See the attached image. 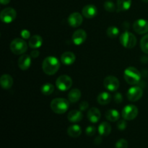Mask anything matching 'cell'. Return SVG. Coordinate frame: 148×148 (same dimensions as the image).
Wrapping results in <instances>:
<instances>
[{
  "instance_id": "6da1fadb",
  "label": "cell",
  "mask_w": 148,
  "mask_h": 148,
  "mask_svg": "<svg viewBox=\"0 0 148 148\" xmlns=\"http://www.w3.org/2000/svg\"><path fill=\"white\" fill-rule=\"evenodd\" d=\"M60 67V62L55 56H49L45 58L42 63V69L48 75H55Z\"/></svg>"
},
{
  "instance_id": "7a4b0ae2",
  "label": "cell",
  "mask_w": 148,
  "mask_h": 148,
  "mask_svg": "<svg viewBox=\"0 0 148 148\" xmlns=\"http://www.w3.org/2000/svg\"><path fill=\"white\" fill-rule=\"evenodd\" d=\"M124 77L126 82L131 85H137L141 79V74L134 66H129L124 72Z\"/></svg>"
},
{
  "instance_id": "3957f363",
  "label": "cell",
  "mask_w": 148,
  "mask_h": 148,
  "mask_svg": "<svg viewBox=\"0 0 148 148\" xmlns=\"http://www.w3.org/2000/svg\"><path fill=\"white\" fill-rule=\"evenodd\" d=\"M50 106L55 114H62L67 111L69 106V103L65 98H58L52 100Z\"/></svg>"
},
{
  "instance_id": "277c9868",
  "label": "cell",
  "mask_w": 148,
  "mask_h": 148,
  "mask_svg": "<svg viewBox=\"0 0 148 148\" xmlns=\"http://www.w3.org/2000/svg\"><path fill=\"white\" fill-rule=\"evenodd\" d=\"M10 50L16 55H21L27 50V44L23 39L15 38L10 43Z\"/></svg>"
},
{
  "instance_id": "5b68a950",
  "label": "cell",
  "mask_w": 148,
  "mask_h": 148,
  "mask_svg": "<svg viewBox=\"0 0 148 148\" xmlns=\"http://www.w3.org/2000/svg\"><path fill=\"white\" fill-rule=\"evenodd\" d=\"M119 40L121 44L127 49H132L137 44V38L135 36L127 30L120 35Z\"/></svg>"
},
{
  "instance_id": "8992f818",
  "label": "cell",
  "mask_w": 148,
  "mask_h": 148,
  "mask_svg": "<svg viewBox=\"0 0 148 148\" xmlns=\"http://www.w3.org/2000/svg\"><path fill=\"white\" fill-rule=\"evenodd\" d=\"M138 108L136 106L130 104L127 105L123 108L121 111V116L124 119L127 120V121H131V120L134 119L138 115Z\"/></svg>"
},
{
  "instance_id": "52a82bcc",
  "label": "cell",
  "mask_w": 148,
  "mask_h": 148,
  "mask_svg": "<svg viewBox=\"0 0 148 148\" xmlns=\"http://www.w3.org/2000/svg\"><path fill=\"white\" fill-rule=\"evenodd\" d=\"M72 79L66 75H61L56 81V86L60 91H66L72 87Z\"/></svg>"
},
{
  "instance_id": "ba28073f",
  "label": "cell",
  "mask_w": 148,
  "mask_h": 148,
  "mask_svg": "<svg viewBox=\"0 0 148 148\" xmlns=\"http://www.w3.org/2000/svg\"><path fill=\"white\" fill-rule=\"evenodd\" d=\"M17 17V12L12 7H7L4 9L0 13V19L4 23H11L15 20Z\"/></svg>"
},
{
  "instance_id": "9c48e42d",
  "label": "cell",
  "mask_w": 148,
  "mask_h": 148,
  "mask_svg": "<svg viewBox=\"0 0 148 148\" xmlns=\"http://www.w3.org/2000/svg\"><path fill=\"white\" fill-rule=\"evenodd\" d=\"M103 85L106 89L111 92L116 91L119 88V81L114 76H108L104 79Z\"/></svg>"
},
{
  "instance_id": "30bf717a",
  "label": "cell",
  "mask_w": 148,
  "mask_h": 148,
  "mask_svg": "<svg viewBox=\"0 0 148 148\" xmlns=\"http://www.w3.org/2000/svg\"><path fill=\"white\" fill-rule=\"evenodd\" d=\"M143 95V90L140 87L134 86L130 88L127 93V98L131 102H136L142 98Z\"/></svg>"
},
{
  "instance_id": "8fae6325",
  "label": "cell",
  "mask_w": 148,
  "mask_h": 148,
  "mask_svg": "<svg viewBox=\"0 0 148 148\" xmlns=\"http://www.w3.org/2000/svg\"><path fill=\"white\" fill-rule=\"evenodd\" d=\"M133 29L138 34H145L148 32V22L144 19L137 20L133 24Z\"/></svg>"
},
{
  "instance_id": "7c38bea8",
  "label": "cell",
  "mask_w": 148,
  "mask_h": 148,
  "mask_svg": "<svg viewBox=\"0 0 148 148\" xmlns=\"http://www.w3.org/2000/svg\"><path fill=\"white\" fill-rule=\"evenodd\" d=\"M72 41L77 46H80L87 39V33L82 29H78L74 32L72 35Z\"/></svg>"
},
{
  "instance_id": "4fadbf2b",
  "label": "cell",
  "mask_w": 148,
  "mask_h": 148,
  "mask_svg": "<svg viewBox=\"0 0 148 148\" xmlns=\"http://www.w3.org/2000/svg\"><path fill=\"white\" fill-rule=\"evenodd\" d=\"M68 23L72 27H78L82 25L83 18L80 13L73 12L68 17Z\"/></svg>"
},
{
  "instance_id": "5bb4252c",
  "label": "cell",
  "mask_w": 148,
  "mask_h": 148,
  "mask_svg": "<svg viewBox=\"0 0 148 148\" xmlns=\"http://www.w3.org/2000/svg\"><path fill=\"white\" fill-rule=\"evenodd\" d=\"M82 15L88 19H91L95 17L98 14L97 7L93 4H88L85 6L82 10Z\"/></svg>"
},
{
  "instance_id": "9a60e30c",
  "label": "cell",
  "mask_w": 148,
  "mask_h": 148,
  "mask_svg": "<svg viewBox=\"0 0 148 148\" xmlns=\"http://www.w3.org/2000/svg\"><path fill=\"white\" fill-rule=\"evenodd\" d=\"M17 64L21 70H27L31 64V56L27 54H23L19 58Z\"/></svg>"
},
{
  "instance_id": "2e32d148",
  "label": "cell",
  "mask_w": 148,
  "mask_h": 148,
  "mask_svg": "<svg viewBox=\"0 0 148 148\" xmlns=\"http://www.w3.org/2000/svg\"><path fill=\"white\" fill-rule=\"evenodd\" d=\"M88 120L90 121L91 123H97L100 120L101 117V111L99 109H98L95 107H92V108H90L88 111V114H87Z\"/></svg>"
},
{
  "instance_id": "e0dca14e",
  "label": "cell",
  "mask_w": 148,
  "mask_h": 148,
  "mask_svg": "<svg viewBox=\"0 0 148 148\" xmlns=\"http://www.w3.org/2000/svg\"><path fill=\"white\" fill-rule=\"evenodd\" d=\"M76 56L72 52L66 51L62 53L61 56V62L65 65H71L75 62Z\"/></svg>"
},
{
  "instance_id": "ac0fdd59",
  "label": "cell",
  "mask_w": 148,
  "mask_h": 148,
  "mask_svg": "<svg viewBox=\"0 0 148 148\" xmlns=\"http://www.w3.org/2000/svg\"><path fill=\"white\" fill-rule=\"evenodd\" d=\"M0 83L3 89L8 90L12 88L13 85V79L12 76L7 74H4L1 77L0 79Z\"/></svg>"
},
{
  "instance_id": "d6986e66",
  "label": "cell",
  "mask_w": 148,
  "mask_h": 148,
  "mask_svg": "<svg viewBox=\"0 0 148 148\" xmlns=\"http://www.w3.org/2000/svg\"><path fill=\"white\" fill-rule=\"evenodd\" d=\"M82 118H83V115H82L81 111H77V110H72V111H69L67 116L68 120L72 123L79 122V121H82Z\"/></svg>"
},
{
  "instance_id": "ffe728a7",
  "label": "cell",
  "mask_w": 148,
  "mask_h": 148,
  "mask_svg": "<svg viewBox=\"0 0 148 148\" xmlns=\"http://www.w3.org/2000/svg\"><path fill=\"white\" fill-rule=\"evenodd\" d=\"M43 43V39L38 35H34L29 38L28 46L32 49H38L42 46Z\"/></svg>"
},
{
  "instance_id": "44dd1931",
  "label": "cell",
  "mask_w": 148,
  "mask_h": 148,
  "mask_svg": "<svg viewBox=\"0 0 148 148\" xmlns=\"http://www.w3.org/2000/svg\"><path fill=\"white\" fill-rule=\"evenodd\" d=\"M98 132H99L100 135L101 136H108L111 132V126L108 122H103L101 123L98 126Z\"/></svg>"
},
{
  "instance_id": "7402d4cb",
  "label": "cell",
  "mask_w": 148,
  "mask_h": 148,
  "mask_svg": "<svg viewBox=\"0 0 148 148\" xmlns=\"http://www.w3.org/2000/svg\"><path fill=\"white\" fill-rule=\"evenodd\" d=\"M81 133H82V129L77 124L71 125L67 129L68 135L70 136L71 137H73V138H77V137H79Z\"/></svg>"
},
{
  "instance_id": "603a6c76",
  "label": "cell",
  "mask_w": 148,
  "mask_h": 148,
  "mask_svg": "<svg viewBox=\"0 0 148 148\" xmlns=\"http://www.w3.org/2000/svg\"><path fill=\"white\" fill-rule=\"evenodd\" d=\"M106 118L107 120L111 121V122H115L119 120L120 114L118 111L115 109H109L106 112Z\"/></svg>"
},
{
  "instance_id": "cb8c5ba5",
  "label": "cell",
  "mask_w": 148,
  "mask_h": 148,
  "mask_svg": "<svg viewBox=\"0 0 148 148\" xmlns=\"http://www.w3.org/2000/svg\"><path fill=\"white\" fill-rule=\"evenodd\" d=\"M111 101V95L108 92H103L98 95L97 101L100 105H107Z\"/></svg>"
},
{
  "instance_id": "d4e9b609",
  "label": "cell",
  "mask_w": 148,
  "mask_h": 148,
  "mask_svg": "<svg viewBox=\"0 0 148 148\" xmlns=\"http://www.w3.org/2000/svg\"><path fill=\"white\" fill-rule=\"evenodd\" d=\"M132 5V0H117V11L124 12L130 10Z\"/></svg>"
},
{
  "instance_id": "484cf974",
  "label": "cell",
  "mask_w": 148,
  "mask_h": 148,
  "mask_svg": "<svg viewBox=\"0 0 148 148\" xmlns=\"http://www.w3.org/2000/svg\"><path fill=\"white\" fill-rule=\"evenodd\" d=\"M81 92L79 89H72V90L69 91V94H68V98L69 101L71 103H76L79 100L81 97Z\"/></svg>"
},
{
  "instance_id": "4316f807",
  "label": "cell",
  "mask_w": 148,
  "mask_h": 148,
  "mask_svg": "<svg viewBox=\"0 0 148 148\" xmlns=\"http://www.w3.org/2000/svg\"><path fill=\"white\" fill-rule=\"evenodd\" d=\"M54 90V86L51 83H45L40 88V91L45 95H49L53 93Z\"/></svg>"
},
{
  "instance_id": "83f0119b",
  "label": "cell",
  "mask_w": 148,
  "mask_h": 148,
  "mask_svg": "<svg viewBox=\"0 0 148 148\" xmlns=\"http://www.w3.org/2000/svg\"><path fill=\"white\" fill-rule=\"evenodd\" d=\"M107 36L111 38H115L119 35V29L116 26H111L108 27L106 30Z\"/></svg>"
},
{
  "instance_id": "f1b7e54d",
  "label": "cell",
  "mask_w": 148,
  "mask_h": 148,
  "mask_svg": "<svg viewBox=\"0 0 148 148\" xmlns=\"http://www.w3.org/2000/svg\"><path fill=\"white\" fill-rule=\"evenodd\" d=\"M140 47L144 53L148 54V33L145 35L140 41Z\"/></svg>"
},
{
  "instance_id": "f546056e",
  "label": "cell",
  "mask_w": 148,
  "mask_h": 148,
  "mask_svg": "<svg viewBox=\"0 0 148 148\" xmlns=\"http://www.w3.org/2000/svg\"><path fill=\"white\" fill-rule=\"evenodd\" d=\"M103 7L107 12H114L116 9H117V7H116L115 4L111 1H105L103 4Z\"/></svg>"
},
{
  "instance_id": "4dcf8cb0",
  "label": "cell",
  "mask_w": 148,
  "mask_h": 148,
  "mask_svg": "<svg viewBox=\"0 0 148 148\" xmlns=\"http://www.w3.org/2000/svg\"><path fill=\"white\" fill-rule=\"evenodd\" d=\"M128 147V142L125 139H120L116 143L115 148H127Z\"/></svg>"
},
{
  "instance_id": "1f68e13d",
  "label": "cell",
  "mask_w": 148,
  "mask_h": 148,
  "mask_svg": "<svg viewBox=\"0 0 148 148\" xmlns=\"http://www.w3.org/2000/svg\"><path fill=\"white\" fill-rule=\"evenodd\" d=\"M95 132H96V129H95V127H94V126L90 125L85 129V133H86L87 135L89 136V137L93 136L94 134H95Z\"/></svg>"
},
{
  "instance_id": "d6a6232c",
  "label": "cell",
  "mask_w": 148,
  "mask_h": 148,
  "mask_svg": "<svg viewBox=\"0 0 148 148\" xmlns=\"http://www.w3.org/2000/svg\"><path fill=\"white\" fill-rule=\"evenodd\" d=\"M127 120L124 119H123L122 120H119V121H118V123H117V127H118V129L119 130H121V131H123V130H125L126 128H127Z\"/></svg>"
},
{
  "instance_id": "836d02e7",
  "label": "cell",
  "mask_w": 148,
  "mask_h": 148,
  "mask_svg": "<svg viewBox=\"0 0 148 148\" xmlns=\"http://www.w3.org/2000/svg\"><path fill=\"white\" fill-rule=\"evenodd\" d=\"M79 108L81 111H85L89 108V104H88V103L87 101H82V102H81L79 103Z\"/></svg>"
},
{
  "instance_id": "e575fe53",
  "label": "cell",
  "mask_w": 148,
  "mask_h": 148,
  "mask_svg": "<svg viewBox=\"0 0 148 148\" xmlns=\"http://www.w3.org/2000/svg\"><path fill=\"white\" fill-rule=\"evenodd\" d=\"M114 100L116 103H121L123 101L122 95L119 92H116L114 96Z\"/></svg>"
},
{
  "instance_id": "d590c367",
  "label": "cell",
  "mask_w": 148,
  "mask_h": 148,
  "mask_svg": "<svg viewBox=\"0 0 148 148\" xmlns=\"http://www.w3.org/2000/svg\"><path fill=\"white\" fill-rule=\"evenodd\" d=\"M21 36L23 39H28L30 38V31L27 30H23L21 31Z\"/></svg>"
},
{
  "instance_id": "8d00e7d4",
  "label": "cell",
  "mask_w": 148,
  "mask_h": 148,
  "mask_svg": "<svg viewBox=\"0 0 148 148\" xmlns=\"http://www.w3.org/2000/svg\"><path fill=\"white\" fill-rule=\"evenodd\" d=\"M39 54H40V52L38 50H36V49L30 52V56L33 58H38L39 56Z\"/></svg>"
},
{
  "instance_id": "74e56055",
  "label": "cell",
  "mask_w": 148,
  "mask_h": 148,
  "mask_svg": "<svg viewBox=\"0 0 148 148\" xmlns=\"http://www.w3.org/2000/svg\"><path fill=\"white\" fill-rule=\"evenodd\" d=\"M102 137H101V135L100 136H98V137H96L95 138V140H94V143H95V145H99L101 144V143H102Z\"/></svg>"
},
{
  "instance_id": "f35d334b",
  "label": "cell",
  "mask_w": 148,
  "mask_h": 148,
  "mask_svg": "<svg viewBox=\"0 0 148 148\" xmlns=\"http://www.w3.org/2000/svg\"><path fill=\"white\" fill-rule=\"evenodd\" d=\"M11 0H0V2L2 5H6V4H8L10 2Z\"/></svg>"
},
{
  "instance_id": "ab89813d",
  "label": "cell",
  "mask_w": 148,
  "mask_h": 148,
  "mask_svg": "<svg viewBox=\"0 0 148 148\" xmlns=\"http://www.w3.org/2000/svg\"><path fill=\"white\" fill-rule=\"evenodd\" d=\"M143 2H145V3H148V0H142Z\"/></svg>"
}]
</instances>
